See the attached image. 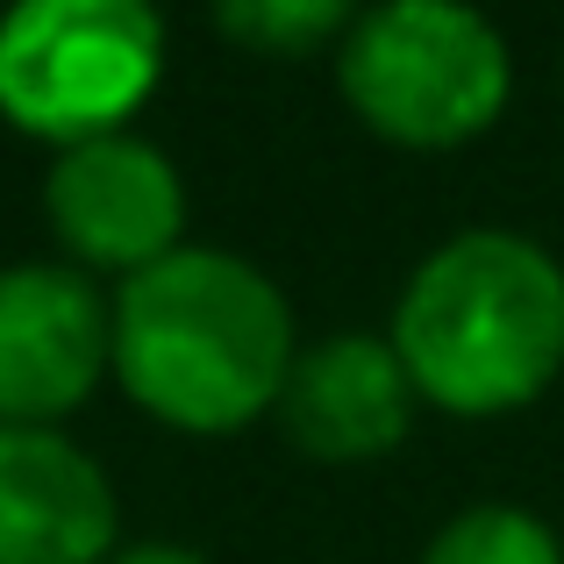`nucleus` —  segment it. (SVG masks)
I'll use <instances>...</instances> for the list:
<instances>
[{
    "mask_svg": "<svg viewBox=\"0 0 564 564\" xmlns=\"http://www.w3.org/2000/svg\"><path fill=\"white\" fill-rule=\"evenodd\" d=\"M108 315L122 393L180 436H236L264 422L301 358L279 279L207 243H180L151 272L122 279Z\"/></svg>",
    "mask_w": 564,
    "mask_h": 564,
    "instance_id": "f257e3e1",
    "label": "nucleus"
},
{
    "mask_svg": "<svg viewBox=\"0 0 564 564\" xmlns=\"http://www.w3.org/2000/svg\"><path fill=\"white\" fill-rule=\"evenodd\" d=\"M386 344L429 408L522 414L564 372V264L522 229H457L408 272Z\"/></svg>",
    "mask_w": 564,
    "mask_h": 564,
    "instance_id": "f03ea898",
    "label": "nucleus"
},
{
    "mask_svg": "<svg viewBox=\"0 0 564 564\" xmlns=\"http://www.w3.org/2000/svg\"><path fill=\"white\" fill-rule=\"evenodd\" d=\"M336 94L400 151H457L508 115L514 51L471 0H372L336 43Z\"/></svg>",
    "mask_w": 564,
    "mask_h": 564,
    "instance_id": "7ed1b4c3",
    "label": "nucleus"
},
{
    "mask_svg": "<svg viewBox=\"0 0 564 564\" xmlns=\"http://www.w3.org/2000/svg\"><path fill=\"white\" fill-rule=\"evenodd\" d=\"M165 79L158 0H8L0 115L57 151L115 137Z\"/></svg>",
    "mask_w": 564,
    "mask_h": 564,
    "instance_id": "20e7f679",
    "label": "nucleus"
},
{
    "mask_svg": "<svg viewBox=\"0 0 564 564\" xmlns=\"http://www.w3.org/2000/svg\"><path fill=\"white\" fill-rule=\"evenodd\" d=\"M115 372V315L79 264H0V429H57Z\"/></svg>",
    "mask_w": 564,
    "mask_h": 564,
    "instance_id": "39448f33",
    "label": "nucleus"
},
{
    "mask_svg": "<svg viewBox=\"0 0 564 564\" xmlns=\"http://www.w3.org/2000/svg\"><path fill=\"white\" fill-rule=\"evenodd\" d=\"M43 215L51 236L79 258V272L137 279L186 243V180L158 143L115 129L57 151L43 180Z\"/></svg>",
    "mask_w": 564,
    "mask_h": 564,
    "instance_id": "423d86ee",
    "label": "nucleus"
},
{
    "mask_svg": "<svg viewBox=\"0 0 564 564\" xmlns=\"http://www.w3.org/2000/svg\"><path fill=\"white\" fill-rule=\"evenodd\" d=\"M414 408L422 400H414V379L393 358V344L344 329L322 344H301L272 414L286 443L315 465H372V457L400 451V436L414 429Z\"/></svg>",
    "mask_w": 564,
    "mask_h": 564,
    "instance_id": "0eeeda50",
    "label": "nucleus"
},
{
    "mask_svg": "<svg viewBox=\"0 0 564 564\" xmlns=\"http://www.w3.org/2000/svg\"><path fill=\"white\" fill-rule=\"evenodd\" d=\"M115 486L65 429H0V564H108Z\"/></svg>",
    "mask_w": 564,
    "mask_h": 564,
    "instance_id": "6e6552de",
    "label": "nucleus"
},
{
    "mask_svg": "<svg viewBox=\"0 0 564 564\" xmlns=\"http://www.w3.org/2000/svg\"><path fill=\"white\" fill-rule=\"evenodd\" d=\"M215 29L258 57H315L350 36L358 0H207Z\"/></svg>",
    "mask_w": 564,
    "mask_h": 564,
    "instance_id": "1a4fd4ad",
    "label": "nucleus"
},
{
    "mask_svg": "<svg viewBox=\"0 0 564 564\" xmlns=\"http://www.w3.org/2000/svg\"><path fill=\"white\" fill-rule=\"evenodd\" d=\"M422 564H564V543L543 514L514 500H479L429 536Z\"/></svg>",
    "mask_w": 564,
    "mask_h": 564,
    "instance_id": "9d476101",
    "label": "nucleus"
},
{
    "mask_svg": "<svg viewBox=\"0 0 564 564\" xmlns=\"http://www.w3.org/2000/svg\"><path fill=\"white\" fill-rule=\"evenodd\" d=\"M108 564H207L200 551H180V543H137V551H115Z\"/></svg>",
    "mask_w": 564,
    "mask_h": 564,
    "instance_id": "9b49d317",
    "label": "nucleus"
}]
</instances>
